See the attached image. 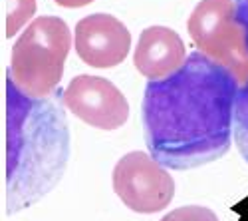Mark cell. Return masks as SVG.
I'll use <instances>...</instances> for the list:
<instances>
[{
	"label": "cell",
	"instance_id": "1",
	"mask_svg": "<svg viewBox=\"0 0 248 221\" xmlns=\"http://www.w3.org/2000/svg\"><path fill=\"white\" fill-rule=\"evenodd\" d=\"M238 80L231 70L193 52L167 78L151 80L143 96L149 153L169 170H195L231 148Z\"/></svg>",
	"mask_w": 248,
	"mask_h": 221
},
{
	"label": "cell",
	"instance_id": "2",
	"mask_svg": "<svg viewBox=\"0 0 248 221\" xmlns=\"http://www.w3.org/2000/svg\"><path fill=\"white\" fill-rule=\"evenodd\" d=\"M70 132L56 102L30 98L6 76V213L42 199L64 175Z\"/></svg>",
	"mask_w": 248,
	"mask_h": 221
},
{
	"label": "cell",
	"instance_id": "3",
	"mask_svg": "<svg viewBox=\"0 0 248 221\" xmlns=\"http://www.w3.org/2000/svg\"><path fill=\"white\" fill-rule=\"evenodd\" d=\"M70 28L58 16H38L16 40L6 76L30 98H46L60 84L70 54Z\"/></svg>",
	"mask_w": 248,
	"mask_h": 221
},
{
	"label": "cell",
	"instance_id": "4",
	"mask_svg": "<svg viewBox=\"0 0 248 221\" xmlns=\"http://www.w3.org/2000/svg\"><path fill=\"white\" fill-rule=\"evenodd\" d=\"M189 34L199 52L248 82V46L232 0H201L189 18Z\"/></svg>",
	"mask_w": 248,
	"mask_h": 221
},
{
	"label": "cell",
	"instance_id": "5",
	"mask_svg": "<svg viewBox=\"0 0 248 221\" xmlns=\"http://www.w3.org/2000/svg\"><path fill=\"white\" fill-rule=\"evenodd\" d=\"M113 191L129 209L157 213L171 204L175 182L153 155L131 152L113 168Z\"/></svg>",
	"mask_w": 248,
	"mask_h": 221
},
{
	"label": "cell",
	"instance_id": "6",
	"mask_svg": "<svg viewBox=\"0 0 248 221\" xmlns=\"http://www.w3.org/2000/svg\"><path fill=\"white\" fill-rule=\"evenodd\" d=\"M62 102L81 122L108 132L121 128L129 118L125 96L99 76H76L62 94Z\"/></svg>",
	"mask_w": 248,
	"mask_h": 221
},
{
	"label": "cell",
	"instance_id": "7",
	"mask_svg": "<svg viewBox=\"0 0 248 221\" xmlns=\"http://www.w3.org/2000/svg\"><path fill=\"white\" fill-rule=\"evenodd\" d=\"M131 48V34L111 14H90L76 24V52L88 66L113 68Z\"/></svg>",
	"mask_w": 248,
	"mask_h": 221
},
{
	"label": "cell",
	"instance_id": "8",
	"mask_svg": "<svg viewBox=\"0 0 248 221\" xmlns=\"http://www.w3.org/2000/svg\"><path fill=\"white\" fill-rule=\"evenodd\" d=\"M135 68L149 80L167 78L185 64V44L167 26H149L141 32L133 54Z\"/></svg>",
	"mask_w": 248,
	"mask_h": 221
},
{
	"label": "cell",
	"instance_id": "9",
	"mask_svg": "<svg viewBox=\"0 0 248 221\" xmlns=\"http://www.w3.org/2000/svg\"><path fill=\"white\" fill-rule=\"evenodd\" d=\"M232 132H234V144L248 164V82L236 94L234 102V118H232Z\"/></svg>",
	"mask_w": 248,
	"mask_h": 221
},
{
	"label": "cell",
	"instance_id": "10",
	"mask_svg": "<svg viewBox=\"0 0 248 221\" xmlns=\"http://www.w3.org/2000/svg\"><path fill=\"white\" fill-rule=\"evenodd\" d=\"M36 12V0H4V36L12 38Z\"/></svg>",
	"mask_w": 248,
	"mask_h": 221
},
{
	"label": "cell",
	"instance_id": "11",
	"mask_svg": "<svg viewBox=\"0 0 248 221\" xmlns=\"http://www.w3.org/2000/svg\"><path fill=\"white\" fill-rule=\"evenodd\" d=\"M161 221H218V217L213 213V209L202 205H185L179 209H173Z\"/></svg>",
	"mask_w": 248,
	"mask_h": 221
},
{
	"label": "cell",
	"instance_id": "12",
	"mask_svg": "<svg viewBox=\"0 0 248 221\" xmlns=\"http://www.w3.org/2000/svg\"><path fill=\"white\" fill-rule=\"evenodd\" d=\"M232 2H234V10H236V20L244 30L246 46H248V0H232Z\"/></svg>",
	"mask_w": 248,
	"mask_h": 221
},
{
	"label": "cell",
	"instance_id": "13",
	"mask_svg": "<svg viewBox=\"0 0 248 221\" xmlns=\"http://www.w3.org/2000/svg\"><path fill=\"white\" fill-rule=\"evenodd\" d=\"M56 4L64 6V8H81V6H88L92 4L93 0H54Z\"/></svg>",
	"mask_w": 248,
	"mask_h": 221
}]
</instances>
